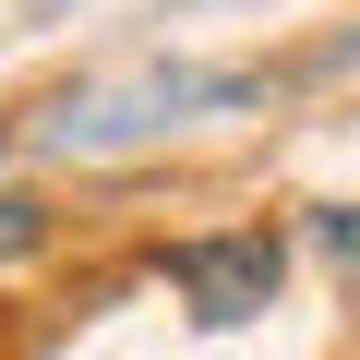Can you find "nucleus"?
I'll return each mask as SVG.
<instances>
[{
	"instance_id": "1",
	"label": "nucleus",
	"mask_w": 360,
	"mask_h": 360,
	"mask_svg": "<svg viewBox=\"0 0 360 360\" xmlns=\"http://www.w3.org/2000/svg\"><path fill=\"white\" fill-rule=\"evenodd\" d=\"M276 264H288V252H276L264 229H229V240H180V252H168V288L193 300V324H252V312L276 300Z\"/></svg>"
},
{
	"instance_id": "2",
	"label": "nucleus",
	"mask_w": 360,
	"mask_h": 360,
	"mask_svg": "<svg viewBox=\"0 0 360 360\" xmlns=\"http://www.w3.org/2000/svg\"><path fill=\"white\" fill-rule=\"evenodd\" d=\"M25 252H49V205L37 193H0V276H13Z\"/></svg>"
},
{
	"instance_id": "3",
	"label": "nucleus",
	"mask_w": 360,
	"mask_h": 360,
	"mask_svg": "<svg viewBox=\"0 0 360 360\" xmlns=\"http://www.w3.org/2000/svg\"><path fill=\"white\" fill-rule=\"evenodd\" d=\"M324 264L360 288V205H336V217H324Z\"/></svg>"
}]
</instances>
